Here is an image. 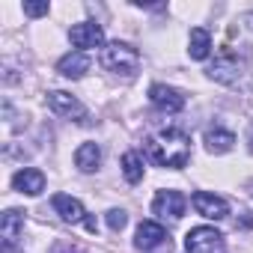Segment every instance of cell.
Wrapping results in <instances>:
<instances>
[{
  "label": "cell",
  "mask_w": 253,
  "mask_h": 253,
  "mask_svg": "<svg viewBox=\"0 0 253 253\" xmlns=\"http://www.w3.org/2000/svg\"><path fill=\"white\" fill-rule=\"evenodd\" d=\"M146 155L158 167L182 170L191 161V137L182 128H161L146 137Z\"/></svg>",
  "instance_id": "obj_1"
},
{
  "label": "cell",
  "mask_w": 253,
  "mask_h": 253,
  "mask_svg": "<svg viewBox=\"0 0 253 253\" xmlns=\"http://www.w3.org/2000/svg\"><path fill=\"white\" fill-rule=\"evenodd\" d=\"M191 203H194L197 214H203V217H209V220H223V217L229 214V203H226L223 197L211 194V191H197V194L191 197Z\"/></svg>",
  "instance_id": "obj_8"
},
{
  "label": "cell",
  "mask_w": 253,
  "mask_h": 253,
  "mask_svg": "<svg viewBox=\"0 0 253 253\" xmlns=\"http://www.w3.org/2000/svg\"><path fill=\"white\" fill-rule=\"evenodd\" d=\"M101 66L113 75H125V78H134L140 69V54L137 48H131L128 42H107L101 48Z\"/></svg>",
  "instance_id": "obj_2"
},
{
  "label": "cell",
  "mask_w": 253,
  "mask_h": 253,
  "mask_svg": "<svg viewBox=\"0 0 253 253\" xmlns=\"http://www.w3.org/2000/svg\"><path fill=\"white\" fill-rule=\"evenodd\" d=\"M149 101L164 113H179L185 107V95L176 86H167V84H152L149 86Z\"/></svg>",
  "instance_id": "obj_11"
},
{
  "label": "cell",
  "mask_w": 253,
  "mask_h": 253,
  "mask_svg": "<svg viewBox=\"0 0 253 253\" xmlns=\"http://www.w3.org/2000/svg\"><path fill=\"white\" fill-rule=\"evenodd\" d=\"M57 72H60L63 78H72V81H78V78H84V75L89 72V57H86L84 51H72V54L60 57V63H57Z\"/></svg>",
  "instance_id": "obj_13"
},
{
  "label": "cell",
  "mask_w": 253,
  "mask_h": 253,
  "mask_svg": "<svg viewBox=\"0 0 253 253\" xmlns=\"http://www.w3.org/2000/svg\"><path fill=\"white\" fill-rule=\"evenodd\" d=\"M188 54H191V60H209V54H211V33L206 27H194L191 30Z\"/></svg>",
  "instance_id": "obj_16"
},
{
  "label": "cell",
  "mask_w": 253,
  "mask_h": 253,
  "mask_svg": "<svg viewBox=\"0 0 253 253\" xmlns=\"http://www.w3.org/2000/svg\"><path fill=\"white\" fill-rule=\"evenodd\" d=\"M21 235H24V211L6 209L3 217H0V241H3V250H15Z\"/></svg>",
  "instance_id": "obj_10"
},
{
  "label": "cell",
  "mask_w": 253,
  "mask_h": 253,
  "mask_svg": "<svg viewBox=\"0 0 253 253\" xmlns=\"http://www.w3.org/2000/svg\"><path fill=\"white\" fill-rule=\"evenodd\" d=\"M51 253H84L81 247H72L69 241H57L54 247H51Z\"/></svg>",
  "instance_id": "obj_21"
},
{
  "label": "cell",
  "mask_w": 253,
  "mask_h": 253,
  "mask_svg": "<svg viewBox=\"0 0 253 253\" xmlns=\"http://www.w3.org/2000/svg\"><path fill=\"white\" fill-rule=\"evenodd\" d=\"M54 211L66 220V223H81L84 220V203L81 200H75V197H69V194H57L54 197Z\"/></svg>",
  "instance_id": "obj_15"
},
{
  "label": "cell",
  "mask_w": 253,
  "mask_h": 253,
  "mask_svg": "<svg viewBox=\"0 0 253 253\" xmlns=\"http://www.w3.org/2000/svg\"><path fill=\"white\" fill-rule=\"evenodd\" d=\"M203 143H206V149H209L211 155H226V152L235 146V134L226 131V128H220V125H214V128H209V131L203 134Z\"/></svg>",
  "instance_id": "obj_14"
},
{
  "label": "cell",
  "mask_w": 253,
  "mask_h": 253,
  "mask_svg": "<svg viewBox=\"0 0 253 253\" xmlns=\"http://www.w3.org/2000/svg\"><path fill=\"white\" fill-rule=\"evenodd\" d=\"M122 176L131 185H137L143 179V158H140V152H125L122 155Z\"/></svg>",
  "instance_id": "obj_18"
},
{
  "label": "cell",
  "mask_w": 253,
  "mask_h": 253,
  "mask_svg": "<svg viewBox=\"0 0 253 253\" xmlns=\"http://www.w3.org/2000/svg\"><path fill=\"white\" fill-rule=\"evenodd\" d=\"M185 209H188V200H185L182 191H158L155 200H152V211L158 217H164V220L167 217L170 220H179L185 214Z\"/></svg>",
  "instance_id": "obj_7"
},
{
  "label": "cell",
  "mask_w": 253,
  "mask_h": 253,
  "mask_svg": "<svg viewBox=\"0 0 253 253\" xmlns=\"http://www.w3.org/2000/svg\"><path fill=\"white\" fill-rule=\"evenodd\" d=\"M188 253H223V235L214 226H194L185 235Z\"/></svg>",
  "instance_id": "obj_4"
},
{
  "label": "cell",
  "mask_w": 253,
  "mask_h": 253,
  "mask_svg": "<svg viewBox=\"0 0 253 253\" xmlns=\"http://www.w3.org/2000/svg\"><path fill=\"white\" fill-rule=\"evenodd\" d=\"M45 101H48V107H51L57 116H63V119H75V122H86V107H84L72 92L51 89V92L45 95Z\"/></svg>",
  "instance_id": "obj_5"
},
{
  "label": "cell",
  "mask_w": 253,
  "mask_h": 253,
  "mask_svg": "<svg viewBox=\"0 0 253 253\" xmlns=\"http://www.w3.org/2000/svg\"><path fill=\"white\" fill-rule=\"evenodd\" d=\"M164 244H170V235H167V229H164L161 223L143 220V223L137 226V232H134V247H137V250H158V247H164Z\"/></svg>",
  "instance_id": "obj_9"
},
{
  "label": "cell",
  "mask_w": 253,
  "mask_h": 253,
  "mask_svg": "<svg viewBox=\"0 0 253 253\" xmlns=\"http://www.w3.org/2000/svg\"><path fill=\"white\" fill-rule=\"evenodd\" d=\"M206 75L211 81H217V84H238L241 75H244V60H238V54H232L229 48H223L214 57V63L206 69Z\"/></svg>",
  "instance_id": "obj_3"
},
{
  "label": "cell",
  "mask_w": 253,
  "mask_h": 253,
  "mask_svg": "<svg viewBox=\"0 0 253 253\" xmlns=\"http://www.w3.org/2000/svg\"><path fill=\"white\" fill-rule=\"evenodd\" d=\"M69 39H72V45L78 48V51H89V48H104L107 42H104V30H101V24H95V21H81V24H75L72 30H69Z\"/></svg>",
  "instance_id": "obj_6"
},
{
  "label": "cell",
  "mask_w": 253,
  "mask_h": 253,
  "mask_svg": "<svg viewBox=\"0 0 253 253\" xmlns=\"http://www.w3.org/2000/svg\"><path fill=\"white\" fill-rule=\"evenodd\" d=\"M98 164H101V149H98V143H81L78 152H75V167H78L81 173H95Z\"/></svg>",
  "instance_id": "obj_17"
},
{
  "label": "cell",
  "mask_w": 253,
  "mask_h": 253,
  "mask_svg": "<svg viewBox=\"0 0 253 253\" xmlns=\"http://www.w3.org/2000/svg\"><path fill=\"white\" fill-rule=\"evenodd\" d=\"M12 188L18 194H27V197H39L45 191V173L36 170V167H24L12 176Z\"/></svg>",
  "instance_id": "obj_12"
},
{
  "label": "cell",
  "mask_w": 253,
  "mask_h": 253,
  "mask_svg": "<svg viewBox=\"0 0 253 253\" xmlns=\"http://www.w3.org/2000/svg\"><path fill=\"white\" fill-rule=\"evenodd\" d=\"M3 253H18V250H3Z\"/></svg>",
  "instance_id": "obj_23"
},
{
  "label": "cell",
  "mask_w": 253,
  "mask_h": 253,
  "mask_svg": "<svg viewBox=\"0 0 253 253\" xmlns=\"http://www.w3.org/2000/svg\"><path fill=\"white\" fill-rule=\"evenodd\" d=\"M104 220H107V226H110L113 232H119L125 223H128V214H125L122 209H110V211L104 214Z\"/></svg>",
  "instance_id": "obj_19"
},
{
  "label": "cell",
  "mask_w": 253,
  "mask_h": 253,
  "mask_svg": "<svg viewBox=\"0 0 253 253\" xmlns=\"http://www.w3.org/2000/svg\"><path fill=\"white\" fill-rule=\"evenodd\" d=\"M247 149L253 152V125H250V137H247Z\"/></svg>",
  "instance_id": "obj_22"
},
{
  "label": "cell",
  "mask_w": 253,
  "mask_h": 253,
  "mask_svg": "<svg viewBox=\"0 0 253 253\" xmlns=\"http://www.w3.org/2000/svg\"><path fill=\"white\" fill-rule=\"evenodd\" d=\"M48 3H24V15H30V18H42V15H48Z\"/></svg>",
  "instance_id": "obj_20"
}]
</instances>
